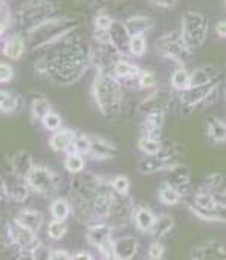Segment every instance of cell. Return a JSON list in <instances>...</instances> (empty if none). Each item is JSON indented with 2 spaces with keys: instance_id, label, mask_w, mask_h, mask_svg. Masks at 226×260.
I'll return each mask as SVG.
<instances>
[{
  "instance_id": "c3c4849f",
  "label": "cell",
  "mask_w": 226,
  "mask_h": 260,
  "mask_svg": "<svg viewBox=\"0 0 226 260\" xmlns=\"http://www.w3.org/2000/svg\"><path fill=\"white\" fill-rule=\"evenodd\" d=\"M49 256H50V248L40 241L38 245L31 251V259H38V260H49Z\"/></svg>"
},
{
  "instance_id": "d6a6232c",
  "label": "cell",
  "mask_w": 226,
  "mask_h": 260,
  "mask_svg": "<svg viewBox=\"0 0 226 260\" xmlns=\"http://www.w3.org/2000/svg\"><path fill=\"white\" fill-rule=\"evenodd\" d=\"M23 106H25L23 97L18 95L17 92L9 90L8 97L2 103V106H0V112L8 113V115H18V113L23 110Z\"/></svg>"
},
{
  "instance_id": "680465c9",
  "label": "cell",
  "mask_w": 226,
  "mask_h": 260,
  "mask_svg": "<svg viewBox=\"0 0 226 260\" xmlns=\"http://www.w3.org/2000/svg\"><path fill=\"white\" fill-rule=\"evenodd\" d=\"M215 33H217L219 37L225 38V35H226V23H225V20H220V22L215 25Z\"/></svg>"
},
{
  "instance_id": "f35d334b",
  "label": "cell",
  "mask_w": 226,
  "mask_h": 260,
  "mask_svg": "<svg viewBox=\"0 0 226 260\" xmlns=\"http://www.w3.org/2000/svg\"><path fill=\"white\" fill-rule=\"evenodd\" d=\"M158 196H159V201L163 205H178L179 202H182V193L168 184L165 187H162Z\"/></svg>"
},
{
  "instance_id": "cb8c5ba5",
  "label": "cell",
  "mask_w": 226,
  "mask_h": 260,
  "mask_svg": "<svg viewBox=\"0 0 226 260\" xmlns=\"http://www.w3.org/2000/svg\"><path fill=\"white\" fill-rule=\"evenodd\" d=\"M163 122H165V113H150V115H145L141 122L142 137L161 139Z\"/></svg>"
},
{
  "instance_id": "94428289",
  "label": "cell",
  "mask_w": 226,
  "mask_h": 260,
  "mask_svg": "<svg viewBox=\"0 0 226 260\" xmlns=\"http://www.w3.org/2000/svg\"><path fill=\"white\" fill-rule=\"evenodd\" d=\"M8 92H9V90H0V106H2V103H3L5 98L8 97Z\"/></svg>"
},
{
  "instance_id": "f6af8a7d",
  "label": "cell",
  "mask_w": 226,
  "mask_h": 260,
  "mask_svg": "<svg viewBox=\"0 0 226 260\" xmlns=\"http://www.w3.org/2000/svg\"><path fill=\"white\" fill-rule=\"evenodd\" d=\"M136 81L139 89H145V90H153L158 86V77L153 70H141Z\"/></svg>"
},
{
  "instance_id": "bcb514c9",
  "label": "cell",
  "mask_w": 226,
  "mask_h": 260,
  "mask_svg": "<svg viewBox=\"0 0 226 260\" xmlns=\"http://www.w3.org/2000/svg\"><path fill=\"white\" fill-rule=\"evenodd\" d=\"M40 122H42L43 127L46 130H49V132H55V130H58L61 126H63V120H61V117L54 110H49L46 115L40 120Z\"/></svg>"
},
{
  "instance_id": "f907efd6",
  "label": "cell",
  "mask_w": 226,
  "mask_h": 260,
  "mask_svg": "<svg viewBox=\"0 0 226 260\" xmlns=\"http://www.w3.org/2000/svg\"><path fill=\"white\" fill-rule=\"evenodd\" d=\"M113 23V18L109 14H98L95 17V29H104L107 31Z\"/></svg>"
},
{
  "instance_id": "2e32d148",
  "label": "cell",
  "mask_w": 226,
  "mask_h": 260,
  "mask_svg": "<svg viewBox=\"0 0 226 260\" xmlns=\"http://www.w3.org/2000/svg\"><path fill=\"white\" fill-rule=\"evenodd\" d=\"M191 257L197 259V260H220V259H225L226 257L225 245L220 241L202 242L197 246H194Z\"/></svg>"
},
{
  "instance_id": "db71d44e",
  "label": "cell",
  "mask_w": 226,
  "mask_h": 260,
  "mask_svg": "<svg viewBox=\"0 0 226 260\" xmlns=\"http://www.w3.org/2000/svg\"><path fill=\"white\" fill-rule=\"evenodd\" d=\"M94 41H95L97 45H110L109 31L95 29V31H94Z\"/></svg>"
},
{
  "instance_id": "e575fe53",
  "label": "cell",
  "mask_w": 226,
  "mask_h": 260,
  "mask_svg": "<svg viewBox=\"0 0 226 260\" xmlns=\"http://www.w3.org/2000/svg\"><path fill=\"white\" fill-rule=\"evenodd\" d=\"M49 110H52V106L46 97L43 95H37L35 98L31 100V115L34 120L40 121Z\"/></svg>"
},
{
  "instance_id": "ba28073f",
  "label": "cell",
  "mask_w": 226,
  "mask_h": 260,
  "mask_svg": "<svg viewBox=\"0 0 226 260\" xmlns=\"http://www.w3.org/2000/svg\"><path fill=\"white\" fill-rule=\"evenodd\" d=\"M155 48L161 57H165L174 61V63H178L179 66H187L193 52L185 45L179 31H171V33L161 35L156 40Z\"/></svg>"
},
{
  "instance_id": "484cf974",
  "label": "cell",
  "mask_w": 226,
  "mask_h": 260,
  "mask_svg": "<svg viewBox=\"0 0 226 260\" xmlns=\"http://www.w3.org/2000/svg\"><path fill=\"white\" fill-rule=\"evenodd\" d=\"M220 75V69L212 65H205L202 68H196L190 72V86H207L217 81Z\"/></svg>"
},
{
  "instance_id": "d590c367",
  "label": "cell",
  "mask_w": 226,
  "mask_h": 260,
  "mask_svg": "<svg viewBox=\"0 0 226 260\" xmlns=\"http://www.w3.org/2000/svg\"><path fill=\"white\" fill-rule=\"evenodd\" d=\"M187 87H190V70L185 66H179L171 74V89L180 92Z\"/></svg>"
},
{
  "instance_id": "4fadbf2b",
  "label": "cell",
  "mask_w": 226,
  "mask_h": 260,
  "mask_svg": "<svg viewBox=\"0 0 226 260\" xmlns=\"http://www.w3.org/2000/svg\"><path fill=\"white\" fill-rule=\"evenodd\" d=\"M11 233H13V243L18 251L22 253V257L31 259V251H32L40 242L38 233L31 231L28 228H23L14 224L13 219H11Z\"/></svg>"
},
{
  "instance_id": "7bdbcfd3",
  "label": "cell",
  "mask_w": 226,
  "mask_h": 260,
  "mask_svg": "<svg viewBox=\"0 0 226 260\" xmlns=\"http://www.w3.org/2000/svg\"><path fill=\"white\" fill-rule=\"evenodd\" d=\"M147 51V41L145 37L136 34V35H130L129 40V54L135 55V57H142Z\"/></svg>"
},
{
  "instance_id": "74e56055",
  "label": "cell",
  "mask_w": 226,
  "mask_h": 260,
  "mask_svg": "<svg viewBox=\"0 0 226 260\" xmlns=\"http://www.w3.org/2000/svg\"><path fill=\"white\" fill-rule=\"evenodd\" d=\"M13 246L11 221L5 216H0V249H11Z\"/></svg>"
},
{
  "instance_id": "e0dca14e",
  "label": "cell",
  "mask_w": 226,
  "mask_h": 260,
  "mask_svg": "<svg viewBox=\"0 0 226 260\" xmlns=\"http://www.w3.org/2000/svg\"><path fill=\"white\" fill-rule=\"evenodd\" d=\"M220 81V80H217ZM217 81L211 83V85H207V86H190L185 90H180L179 93V101L182 104V107L185 109H199L202 100L207 97V93L211 90V87L215 85Z\"/></svg>"
},
{
  "instance_id": "277c9868",
  "label": "cell",
  "mask_w": 226,
  "mask_h": 260,
  "mask_svg": "<svg viewBox=\"0 0 226 260\" xmlns=\"http://www.w3.org/2000/svg\"><path fill=\"white\" fill-rule=\"evenodd\" d=\"M77 25V20L69 17H50L45 23L26 34L28 40L25 38V43L26 46L29 45L31 49L49 48L74 33Z\"/></svg>"
},
{
  "instance_id": "d6986e66",
  "label": "cell",
  "mask_w": 226,
  "mask_h": 260,
  "mask_svg": "<svg viewBox=\"0 0 226 260\" xmlns=\"http://www.w3.org/2000/svg\"><path fill=\"white\" fill-rule=\"evenodd\" d=\"M107 31H109V37H110V46L115 49L121 57H124L126 54H129L130 34L127 33L124 23L115 22V20H113L112 26Z\"/></svg>"
},
{
  "instance_id": "4316f807",
  "label": "cell",
  "mask_w": 226,
  "mask_h": 260,
  "mask_svg": "<svg viewBox=\"0 0 226 260\" xmlns=\"http://www.w3.org/2000/svg\"><path fill=\"white\" fill-rule=\"evenodd\" d=\"M75 135H77V130H74V129L60 127L58 130L54 132L52 137L49 138V147L54 152H67L70 149Z\"/></svg>"
},
{
  "instance_id": "60d3db41",
  "label": "cell",
  "mask_w": 226,
  "mask_h": 260,
  "mask_svg": "<svg viewBox=\"0 0 226 260\" xmlns=\"http://www.w3.org/2000/svg\"><path fill=\"white\" fill-rule=\"evenodd\" d=\"M90 150V135H84V133H78L75 135L74 141H72V145L69 152H75L78 155L87 156Z\"/></svg>"
},
{
  "instance_id": "7a4b0ae2",
  "label": "cell",
  "mask_w": 226,
  "mask_h": 260,
  "mask_svg": "<svg viewBox=\"0 0 226 260\" xmlns=\"http://www.w3.org/2000/svg\"><path fill=\"white\" fill-rule=\"evenodd\" d=\"M113 196L110 179L84 170L75 173L69 185L70 213L86 226L104 222Z\"/></svg>"
},
{
  "instance_id": "9f6ffc18",
  "label": "cell",
  "mask_w": 226,
  "mask_h": 260,
  "mask_svg": "<svg viewBox=\"0 0 226 260\" xmlns=\"http://www.w3.org/2000/svg\"><path fill=\"white\" fill-rule=\"evenodd\" d=\"M148 2H151L156 6H162V8H174L178 0H148Z\"/></svg>"
},
{
  "instance_id": "7402d4cb",
  "label": "cell",
  "mask_w": 226,
  "mask_h": 260,
  "mask_svg": "<svg viewBox=\"0 0 226 260\" xmlns=\"http://www.w3.org/2000/svg\"><path fill=\"white\" fill-rule=\"evenodd\" d=\"M110 74L122 85L124 81L126 83L127 81H136L138 75L141 74V68L135 63H131V61L126 60L124 57H119L115 63H113Z\"/></svg>"
},
{
  "instance_id": "836d02e7",
  "label": "cell",
  "mask_w": 226,
  "mask_h": 260,
  "mask_svg": "<svg viewBox=\"0 0 226 260\" xmlns=\"http://www.w3.org/2000/svg\"><path fill=\"white\" fill-rule=\"evenodd\" d=\"M50 214H52L54 219L58 221H66L70 216V204L65 197H54L52 202H50Z\"/></svg>"
},
{
  "instance_id": "7c38bea8",
  "label": "cell",
  "mask_w": 226,
  "mask_h": 260,
  "mask_svg": "<svg viewBox=\"0 0 226 260\" xmlns=\"http://www.w3.org/2000/svg\"><path fill=\"white\" fill-rule=\"evenodd\" d=\"M174 162H176V152L171 149L168 150L163 145V149L158 155H148L145 158H142L136 165V170L141 174H153L163 172Z\"/></svg>"
},
{
  "instance_id": "f546056e",
  "label": "cell",
  "mask_w": 226,
  "mask_h": 260,
  "mask_svg": "<svg viewBox=\"0 0 226 260\" xmlns=\"http://www.w3.org/2000/svg\"><path fill=\"white\" fill-rule=\"evenodd\" d=\"M174 228V217L171 214H159L155 216V221H153V225L150 228V236L155 239V241H159L163 236H167L171 230Z\"/></svg>"
},
{
  "instance_id": "d4e9b609",
  "label": "cell",
  "mask_w": 226,
  "mask_h": 260,
  "mask_svg": "<svg viewBox=\"0 0 226 260\" xmlns=\"http://www.w3.org/2000/svg\"><path fill=\"white\" fill-rule=\"evenodd\" d=\"M32 165H34L32 155L26 150H17L13 155L11 161H9V170H11V174L25 179L29 170L32 169Z\"/></svg>"
},
{
  "instance_id": "3957f363",
  "label": "cell",
  "mask_w": 226,
  "mask_h": 260,
  "mask_svg": "<svg viewBox=\"0 0 226 260\" xmlns=\"http://www.w3.org/2000/svg\"><path fill=\"white\" fill-rule=\"evenodd\" d=\"M92 95L102 117L107 120L119 117L122 109V85L112 74L97 70L92 83Z\"/></svg>"
},
{
  "instance_id": "91938a15",
  "label": "cell",
  "mask_w": 226,
  "mask_h": 260,
  "mask_svg": "<svg viewBox=\"0 0 226 260\" xmlns=\"http://www.w3.org/2000/svg\"><path fill=\"white\" fill-rule=\"evenodd\" d=\"M6 28H8V17H3V18H2V14H0V35L5 34Z\"/></svg>"
},
{
  "instance_id": "f5cc1de1",
  "label": "cell",
  "mask_w": 226,
  "mask_h": 260,
  "mask_svg": "<svg viewBox=\"0 0 226 260\" xmlns=\"http://www.w3.org/2000/svg\"><path fill=\"white\" fill-rule=\"evenodd\" d=\"M72 254L67 253V249L63 248H50V256L49 260H70Z\"/></svg>"
},
{
  "instance_id": "8d00e7d4",
  "label": "cell",
  "mask_w": 226,
  "mask_h": 260,
  "mask_svg": "<svg viewBox=\"0 0 226 260\" xmlns=\"http://www.w3.org/2000/svg\"><path fill=\"white\" fill-rule=\"evenodd\" d=\"M84 167H86V159L83 155H78L75 152H67L66 158H65V169L70 174L83 172Z\"/></svg>"
},
{
  "instance_id": "f1b7e54d",
  "label": "cell",
  "mask_w": 226,
  "mask_h": 260,
  "mask_svg": "<svg viewBox=\"0 0 226 260\" xmlns=\"http://www.w3.org/2000/svg\"><path fill=\"white\" fill-rule=\"evenodd\" d=\"M124 26L130 35H136V34L144 35L155 28V20L147 16H133L126 20Z\"/></svg>"
},
{
  "instance_id": "681fc988",
  "label": "cell",
  "mask_w": 226,
  "mask_h": 260,
  "mask_svg": "<svg viewBox=\"0 0 226 260\" xmlns=\"http://www.w3.org/2000/svg\"><path fill=\"white\" fill-rule=\"evenodd\" d=\"M163 251H165V246H163L159 241H155L148 246V257L153 260H159L163 257Z\"/></svg>"
},
{
  "instance_id": "44dd1931",
  "label": "cell",
  "mask_w": 226,
  "mask_h": 260,
  "mask_svg": "<svg viewBox=\"0 0 226 260\" xmlns=\"http://www.w3.org/2000/svg\"><path fill=\"white\" fill-rule=\"evenodd\" d=\"M139 251V241L135 236H124L113 241V259L130 260Z\"/></svg>"
},
{
  "instance_id": "ee69618b",
  "label": "cell",
  "mask_w": 226,
  "mask_h": 260,
  "mask_svg": "<svg viewBox=\"0 0 226 260\" xmlns=\"http://www.w3.org/2000/svg\"><path fill=\"white\" fill-rule=\"evenodd\" d=\"M66 233H67V225L65 221L54 219L48 224V236L52 241H60V239H63L66 236Z\"/></svg>"
},
{
  "instance_id": "ffe728a7",
  "label": "cell",
  "mask_w": 226,
  "mask_h": 260,
  "mask_svg": "<svg viewBox=\"0 0 226 260\" xmlns=\"http://www.w3.org/2000/svg\"><path fill=\"white\" fill-rule=\"evenodd\" d=\"M5 185H6V193L11 202L16 204H23L31 193V189L23 178H17L14 174H9L8 178H5Z\"/></svg>"
},
{
  "instance_id": "8992f818",
  "label": "cell",
  "mask_w": 226,
  "mask_h": 260,
  "mask_svg": "<svg viewBox=\"0 0 226 260\" xmlns=\"http://www.w3.org/2000/svg\"><path fill=\"white\" fill-rule=\"evenodd\" d=\"M26 182L31 191H34L43 197H54L60 190L61 178L52 169L45 164H34L26 176Z\"/></svg>"
},
{
  "instance_id": "8fae6325",
  "label": "cell",
  "mask_w": 226,
  "mask_h": 260,
  "mask_svg": "<svg viewBox=\"0 0 226 260\" xmlns=\"http://www.w3.org/2000/svg\"><path fill=\"white\" fill-rule=\"evenodd\" d=\"M113 231L115 230L107 222H97L87 226V242L106 259H113Z\"/></svg>"
},
{
  "instance_id": "9a60e30c",
  "label": "cell",
  "mask_w": 226,
  "mask_h": 260,
  "mask_svg": "<svg viewBox=\"0 0 226 260\" xmlns=\"http://www.w3.org/2000/svg\"><path fill=\"white\" fill-rule=\"evenodd\" d=\"M183 197H187L188 199L187 202L200 208V210H207V211H222V210H225V204H222L211 191L205 190V189L193 191L190 197L188 196H183Z\"/></svg>"
},
{
  "instance_id": "6125c7cd",
  "label": "cell",
  "mask_w": 226,
  "mask_h": 260,
  "mask_svg": "<svg viewBox=\"0 0 226 260\" xmlns=\"http://www.w3.org/2000/svg\"><path fill=\"white\" fill-rule=\"evenodd\" d=\"M0 14H2V6H0Z\"/></svg>"
},
{
  "instance_id": "5b68a950",
  "label": "cell",
  "mask_w": 226,
  "mask_h": 260,
  "mask_svg": "<svg viewBox=\"0 0 226 260\" xmlns=\"http://www.w3.org/2000/svg\"><path fill=\"white\" fill-rule=\"evenodd\" d=\"M208 29H210L208 17H205L202 13L188 11L182 16L179 33L190 51L199 49L207 41Z\"/></svg>"
},
{
  "instance_id": "1f68e13d",
  "label": "cell",
  "mask_w": 226,
  "mask_h": 260,
  "mask_svg": "<svg viewBox=\"0 0 226 260\" xmlns=\"http://www.w3.org/2000/svg\"><path fill=\"white\" fill-rule=\"evenodd\" d=\"M207 135L208 139L214 144H222L226 139V124L217 117H210L207 120Z\"/></svg>"
},
{
  "instance_id": "816d5d0a",
  "label": "cell",
  "mask_w": 226,
  "mask_h": 260,
  "mask_svg": "<svg viewBox=\"0 0 226 260\" xmlns=\"http://www.w3.org/2000/svg\"><path fill=\"white\" fill-rule=\"evenodd\" d=\"M14 78V69L8 63L0 61V83H8Z\"/></svg>"
},
{
  "instance_id": "603a6c76",
  "label": "cell",
  "mask_w": 226,
  "mask_h": 260,
  "mask_svg": "<svg viewBox=\"0 0 226 260\" xmlns=\"http://www.w3.org/2000/svg\"><path fill=\"white\" fill-rule=\"evenodd\" d=\"M13 222L20 225V226H23V228H28V230H31V231L38 233L45 224V216L38 210L25 208V210H20L14 214Z\"/></svg>"
},
{
  "instance_id": "11a10c76",
  "label": "cell",
  "mask_w": 226,
  "mask_h": 260,
  "mask_svg": "<svg viewBox=\"0 0 226 260\" xmlns=\"http://www.w3.org/2000/svg\"><path fill=\"white\" fill-rule=\"evenodd\" d=\"M9 201L8 193H6V185H5V178L2 174H0V208H3Z\"/></svg>"
},
{
  "instance_id": "52a82bcc",
  "label": "cell",
  "mask_w": 226,
  "mask_h": 260,
  "mask_svg": "<svg viewBox=\"0 0 226 260\" xmlns=\"http://www.w3.org/2000/svg\"><path fill=\"white\" fill-rule=\"evenodd\" d=\"M54 13H55V8L50 2L32 0V2L23 3V6L18 9V13H17L18 25L22 28L23 33L28 34L37 26L45 23L46 20H49Z\"/></svg>"
},
{
  "instance_id": "ac0fdd59",
  "label": "cell",
  "mask_w": 226,
  "mask_h": 260,
  "mask_svg": "<svg viewBox=\"0 0 226 260\" xmlns=\"http://www.w3.org/2000/svg\"><path fill=\"white\" fill-rule=\"evenodd\" d=\"M87 156H90L92 159H97V161L113 159L118 156V147L104 138L90 137V150Z\"/></svg>"
},
{
  "instance_id": "83f0119b",
  "label": "cell",
  "mask_w": 226,
  "mask_h": 260,
  "mask_svg": "<svg viewBox=\"0 0 226 260\" xmlns=\"http://www.w3.org/2000/svg\"><path fill=\"white\" fill-rule=\"evenodd\" d=\"M25 51H26V43H25V38L20 34H14L11 37H8L2 46V54L13 61L22 58Z\"/></svg>"
},
{
  "instance_id": "ab89813d",
  "label": "cell",
  "mask_w": 226,
  "mask_h": 260,
  "mask_svg": "<svg viewBox=\"0 0 226 260\" xmlns=\"http://www.w3.org/2000/svg\"><path fill=\"white\" fill-rule=\"evenodd\" d=\"M138 149H139V152H142L145 156H148V155H158L163 149V142L161 139H153V138L141 137V139L138 141Z\"/></svg>"
},
{
  "instance_id": "6f0895ef",
  "label": "cell",
  "mask_w": 226,
  "mask_h": 260,
  "mask_svg": "<svg viewBox=\"0 0 226 260\" xmlns=\"http://www.w3.org/2000/svg\"><path fill=\"white\" fill-rule=\"evenodd\" d=\"M92 259H94V256H92L89 251H78V253L72 254L70 260H92Z\"/></svg>"
},
{
  "instance_id": "4dcf8cb0",
  "label": "cell",
  "mask_w": 226,
  "mask_h": 260,
  "mask_svg": "<svg viewBox=\"0 0 226 260\" xmlns=\"http://www.w3.org/2000/svg\"><path fill=\"white\" fill-rule=\"evenodd\" d=\"M155 216L156 214L153 213L151 208L141 205V207H138V208H135V210H133V219L131 221L135 222L136 228H138L141 233L148 234L150 233V228L153 225V221H155Z\"/></svg>"
},
{
  "instance_id": "9c48e42d",
  "label": "cell",
  "mask_w": 226,
  "mask_h": 260,
  "mask_svg": "<svg viewBox=\"0 0 226 260\" xmlns=\"http://www.w3.org/2000/svg\"><path fill=\"white\" fill-rule=\"evenodd\" d=\"M173 100H174V95H173L171 87L156 86L153 89V92H150L148 95L138 104L136 112L142 117L150 115V113H167Z\"/></svg>"
},
{
  "instance_id": "b9f144b4",
  "label": "cell",
  "mask_w": 226,
  "mask_h": 260,
  "mask_svg": "<svg viewBox=\"0 0 226 260\" xmlns=\"http://www.w3.org/2000/svg\"><path fill=\"white\" fill-rule=\"evenodd\" d=\"M188 208H190V211L199 217V219L205 221V222H225V217L220 214V211H207V210H200V208L197 207H194L193 204L187 202Z\"/></svg>"
},
{
  "instance_id": "5bb4252c",
  "label": "cell",
  "mask_w": 226,
  "mask_h": 260,
  "mask_svg": "<svg viewBox=\"0 0 226 260\" xmlns=\"http://www.w3.org/2000/svg\"><path fill=\"white\" fill-rule=\"evenodd\" d=\"M163 172L167 174V184L174 187V189H178L183 197V193L187 191V189H190V182H191V170L188 165L176 161Z\"/></svg>"
},
{
  "instance_id": "30bf717a",
  "label": "cell",
  "mask_w": 226,
  "mask_h": 260,
  "mask_svg": "<svg viewBox=\"0 0 226 260\" xmlns=\"http://www.w3.org/2000/svg\"><path fill=\"white\" fill-rule=\"evenodd\" d=\"M133 210H135V205H133V201L129 194L115 193L104 222H107L113 230L126 228L133 219Z\"/></svg>"
},
{
  "instance_id": "6da1fadb",
  "label": "cell",
  "mask_w": 226,
  "mask_h": 260,
  "mask_svg": "<svg viewBox=\"0 0 226 260\" xmlns=\"http://www.w3.org/2000/svg\"><path fill=\"white\" fill-rule=\"evenodd\" d=\"M90 45L81 37H65L50 45L49 52L38 58L34 69L38 75L49 78L58 86H70L83 77L92 66Z\"/></svg>"
},
{
  "instance_id": "7dc6e473",
  "label": "cell",
  "mask_w": 226,
  "mask_h": 260,
  "mask_svg": "<svg viewBox=\"0 0 226 260\" xmlns=\"http://www.w3.org/2000/svg\"><path fill=\"white\" fill-rule=\"evenodd\" d=\"M110 187L116 194H129L130 191V179L124 174H118L110 179Z\"/></svg>"
}]
</instances>
